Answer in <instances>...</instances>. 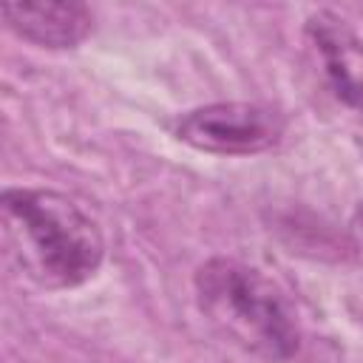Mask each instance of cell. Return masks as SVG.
Listing matches in <instances>:
<instances>
[{"label":"cell","instance_id":"obj_4","mask_svg":"<svg viewBox=\"0 0 363 363\" xmlns=\"http://www.w3.org/2000/svg\"><path fill=\"white\" fill-rule=\"evenodd\" d=\"M3 23L20 40L48 48L65 51L77 48L94 26V17L85 3L77 0H23V3H3L0 6Z\"/></svg>","mask_w":363,"mask_h":363},{"label":"cell","instance_id":"obj_5","mask_svg":"<svg viewBox=\"0 0 363 363\" xmlns=\"http://www.w3.org/2000/svg\"><path fill=\"white\" fill-rule=\"evenodd\" d=\"M337 23H340L337 17L320 11V14L309 17L306 34H309L312 45L320 54L323 74H326V82H329L332 94L346 108L363 113V79L349 65V37H346L343 26H337Z\"/></svg>","mask_w":363,"mask_h":363},{"label":"cell","instance_id":"obj_2","mask_svg":"<svg viewBox=\"0 0 363 363\" xmlns=\"http://www.w3.org/2000/svg\"><path fill=\"white\" fill-rule=\"evenodd\" d=\"M193 286L199 309L227 340L267 363L295 357L301 343L295 315L261 269L216 255L196 269Z\"/></svg>","mask_w":363,"mask_h":363},{"label":"cell","instance_id":"obj_6","mask_svg":"<svg viewBox=\"0 0 363 363\" xmlns=\"http://www.w3.org/2000/svg\"><path fill=\"white\" fill-rule=\"evenodd\" d=\"M360 221H363V207H360Z\"/></svg>","mask_w":363,"mask_h":363},{"label":"cell","instance_id":"obj_3","mask_svg":"<svg viewBox=\"0 0 363 363\" xmlns=\"http://www.w3.org/2000/svg\"><path fill=\"white\" fill-rule=\"evenodd\" d=\"M173 133L179 142L213 156H255L284 139L286 119L258 102H210L182 113Z\"/></svg>","mask_w":363,"mask_h":363},{"label":"cell","instance_id":"obj_1","mask_svg":"<svg viewBox=\"0 0 363 363\" xmlns=\"http://www.w3.org/2000/svg\"><path fill=\"white\" fill-rule=\"evenodd\" d=\"M9 261L43 289H74L105 261L96 221L65 193L48 187H6L0 196Z\"/></svg>","mask_w":363,"mask_h":363}]
</instances>
